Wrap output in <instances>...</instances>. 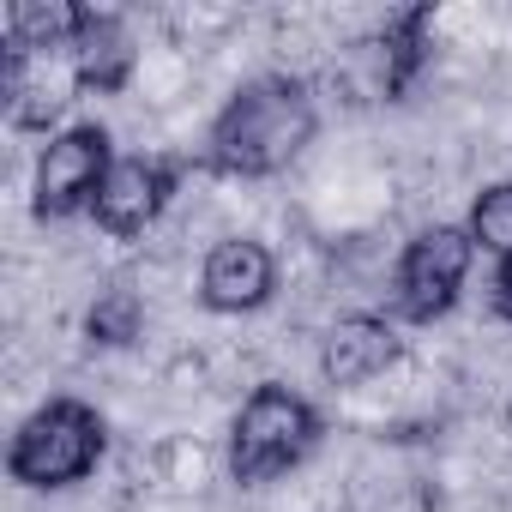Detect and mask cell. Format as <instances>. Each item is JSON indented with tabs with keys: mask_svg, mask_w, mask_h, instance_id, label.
Returning a JSON list of instances; mask_svg holds the SVG:
<instances>
[{
	"mask_svg": "<svg viewBox=\"0 0 512 512\" xmlns=\"http://www.w3.org/2000/svg\"><path fill=\"white\" fill-rule=\"evenodd\" d=\"M139 332H145V296L133 284L97 290V302L85 308V338L97 350H127V344H139Z\"/></svg>",
	"mask_w": 512,
	"mask_h": 512,
	"instance_id": "cell-13",
	"label": "cell"
},
{
	"mask_svg": "<svg viewBox=\"0 0 512 512\" xmlns=\"http://www.w3.org/2000/svg\"><path fill=\"white\" fill-rule=\"evenodd\" d=\"M85 25L79 0H13L7 7V49L19 55H67Z\"/></svg>",
	"mask_w": 512,
	"mask_h": 512,
	"instance_id": "cell-12",
	"label": "cell"
},
{
	"mask_svg": "<svg viewBox=\"0 0 512 512\" xmlns=\"http://www.w3.org/2000/svg\"><path fill=\"white\" fill-rule=\"evenodd\" d=\"M175 193H181V163L175 157H115V169H109V181L91 205V223L115 241H133L169 211Z\"/></svg>",
	"mask_w": 512,
	"mask_h": 512,
	"instance_id": "cell-6",
	"label": "cell"
},
{
	"mask_svg": "<svg viewBox=\"0 0 512 512\" xmlns=\"http://www.w3.org/2000/svg\"><path fill=\"white\" fill-rule=\"evenodd\" d=\"M320 133V103L314 85L296 73H260L235 85V97L217 109V121L205 127V151L199 163L211 175H235V181H266L284 175Z\"/></svg>",
	"mask_w": 512,
	"mask_h": 512,
	"instance_id": "cell-1",
	"label": "cell"
},
{
	"mask_svg": "<svg viewBox=\"0 0 512 512\" xmlns=\"http://www.w3.org/2000/svg\"><path fill=\"white\" fill-rule=\"evenodd\" d=\"M464 229H470L476 253H488V260H512V181H488L470 199Z\"/></svg>",
	"mask_w": 512,
	"mask_h": 512,
	"instance_id": "cell-14",
	"label": "cell"
},
{
	"mask_svg": "<svg viewBox=\"0 0 512 512\" xmlns=\"http://www.w3.org/2000/svg\"><path fill=\"white\" fill-rule=\"evenodd\" d=\"M109 452V422L97 404L85 398H49L37 404L13 440H7V476L19 488H37V494H55V488H79L85 476H97Z\"/></svg>",
	"mask_w": 512,
	"mask_h": 512,
	"instance_id": "cell-3",
	"label": "cell"
},
{
	"mask_svg": "<svg viewBox=\"0 0 512 512\" xmlns=\"http://www.w3.org/2000/svg\"><path fill=\"white\" fill-rule=\"evenodd\" d=\"M476 266V241L464 223H428L398 247L392 266V320L404 326H434L458 308L464 284Z\"/></svg>",
	"mask_w": 512,
	"mask_h": 512,
	"instance_id": "cell-4",
	"label": "cell"
},
{
	"mask_svg": "<svg viewBox=\"0 0 512 512\" xmlns=\"http://www.w3.org/2000/svg\"><path fill=\"white\" fill-rule=\"evenodd\" d=\"M488 308L494 320L512 326V260H494V278H488Z\"/></svg>",
	"mask_w": 512,
	"mask_h": 512,
	"instance_id": "cell-15",
	"label": "cell"
},
{
	"mask_svg": "<svg viewBox=\"0 0 512 512\" xmlns=\"http://www.w3.org/2000/svg\"><path fill=\"white\" fill-rule=\"evenodd\" d=\"M374 49H380V97L404 103L434 61V7L422 0V7L386 13V25L374 31Z\"/></svg>",
	"mask_w": 512,
	"mask_h": 512,
	"instance_id": "cell-11",
	"label": "cell"
},
{
	"mask_svg": "<svg viewBox=\"0 0 512 512\" xmlns=\"http://www.w3.org/2000/svg\"><path fill=\"white\" fill-rule=\"evenodd\" d=\"M398 356H404V338L392 314H344L320 338V380L338 392H356L386 368H398Z\"/></svg>",
	"mask_w": 512,
	"mask_h": 512,
	"instance_id": "cell-9",
	"label": "cell"
},
{
	"mask_svg": "<svg viewBox=\"0 0 512 512\" xmlns=\"http://www.w3.org/2000/svg\"><path fill=\"white\" fill-rule=\"evenodd\" d=\"M278 296V253L260 235H223L205 247L199 302L211 314H260Z\"/></svg>",
	"mask_w": 512,
	"mask_h": 512,
	"instance_id": "cell-7",
	"label": "cell"
},
{
	"mask_svg": "<svg viewBox=\"0 0 512 512\" xmlns=\"http://www.w3.org/2000/svg\"><path fill=\"white\" fill-rule=\"evenodd\" d=\"M67 61H73L79 91H97V97L127 91V85H133V73H139V49H133L127 19H121L115 7H85V25H79V37H73Z\"/></svg>",
	"mask_w": 512,
	"mask_h": 512,
	"instance_id": "cell-10",
	"label": "cell"
},
{
	"mask_svg": "<svg viewBox=\"0 0 512 512\" xmlns=\"http://www.w3.org/2000/svg\"><path fill=\"white\" fill-rule=\"evenodd\" d=\"M320 434H326V416L302 392H290L284 380H260L229 422V452H223L229 476L241 488H266V482L302 470L308 452L320 446Z\"/></svg>",
	"mask_w": 512,
	"mask_h": 512,
	"instance_id": "cell-2",
	"label": "cell"
},
{
	"mask_svg": "<svg viewBox=\"0 0 512 512\" xmlns=\"http://www.w3.org/2000/svg\"><path fill=\"white\" fill-rule=\"evenodd\" d=\"M109 169H115V139L103 121H73L49 133V145L37 151V175H31V217L37 223L91 217Z\"/></svg>",
	"mask_w": 512,
	"mask_h": 512,
	"instance_id": "cell-5",
	"label": "cell"
},
{
	"mask_svg": "<svg viewBox=\"0 0 512 512\" xmlns=\"http://www.w3.org/2000/svg\"><path fill=\"white\" fill-rule=\"evenodd\" d=\"M506 434H512V398H506Z\"/></svg>",
	"mask_w": 512,
	"mask_h": 512,
	"instance_id": "cell-16",
	"label": "cell"
},
{
	"mask_svg": "<svg viewBox=\"0 0 512 512\" xmlns=\"http://www.w3.org/2000/svg\"><path fill=\"white\" fill-rule=\"evenodd\" d=\"M79 97L73 61L67 55H19L0 49V103H7V127L19 133H49L67 103Z\"/></svg>",
	"mask_w": 512,
	"mask_h": 512,
	"instance_id": "cell-8",
	"label": "cell"
}]
</instances>
